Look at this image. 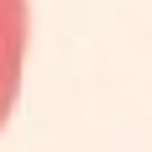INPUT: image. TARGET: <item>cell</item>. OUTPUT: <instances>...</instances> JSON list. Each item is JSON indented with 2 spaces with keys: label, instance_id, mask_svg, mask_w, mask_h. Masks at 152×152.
Returning a JSON list of instances; mask_svg holds the SVG:
<instances>
[{
  "label": "cell",
  "instance_id": "obj_1",
  "mask_svg": "<svg viewBox=\"0 0 152 152\" xmlns=\"http://www.w3.org/2000/svg\"><path fill=\"white\" fill-rule=\"evenodd\" d=\"M21 58H26V0H0V126L21 89Z\"/></svg>",
  "mask_w": 152,
  "mask_h": 152
}]
</instances>
